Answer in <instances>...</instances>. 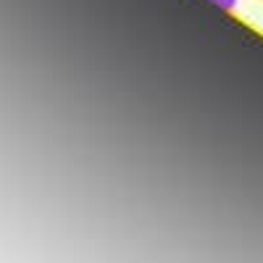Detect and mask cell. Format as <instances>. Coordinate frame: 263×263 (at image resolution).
<instances>
[{"label":"cell","mask_w":263,"mask_h":263,"mask_svg":"<svg viewBox=\"0 0 263 263\" xmlns=\"http://www.w3.org/2000/svg\"><path fill=\"white\" fill-rule=\"evenodd\" d=\"M211 3H213L216 8H221V11H227V13H229V11H234V8H237L239 0H211Z\"/></svg>","instance_id":"1"}]
</instances>
